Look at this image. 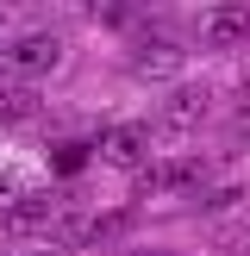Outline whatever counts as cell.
Returning a JSON list of instances; mask_svg holds the SVG:
<instances>
[{
	"label": "cell",
	"mask_w": 250,
	"mask_h": 256,
	"mask_svg": "<svg viewBox=\"0 0 250 256\" xmlns=\"http://www.w3.org/2000/svg\"><path fill=\"white\" fill-rule=\"evenodd\" d=\"M62 62V38L56 32H19L0 44V75H25V82H38V75H50Z\"/></svg>",
	"instance_id": "1"
},
{
	"label": "cell",
	"mask_w": 250,
	"mask_h": 256,
	"mask_svg": "<svg viewBox=\"0 0 250 256\" xmlns=\"http://www.w3.org/2000/svg\"><path fill=\"white\" fill-rule=\"evenodd\" d=\"M150 138H156V132H150L144 119H119V125L100 132L94 150H100V162H112V169H138V162L150 156Z\"/></svg>",
	"instance_id": "2"
},
{
	"label": "cell",
	"mask_w": 250,
	"mask_h": 256,
	"mask_svg": "<svg viewBox=\"0 0 250 256\" xmlns=\"http://www.w3.org/2000/svg\"><path fill=\"white\" fill-rule=\"evenodd\" d=\"M212 112V82H175L162 100V132H194Z\"/></svg>",
	"instance_id": "3"
},
{
	"label": "cell",
	"mask_w": 250,
	"mask_h": 256,
	"mask_svg": "<svg viewBox=\"0 0 250 256\" xmlns=\"http://www.w3.org/2000/svg\"><path fill=\"white\" fill-rule=\"evenodd\" d=\"M244 32H250V6H238V0L212 6V12H206V25H200V38H206L212 50H232V44H244Z\"/></svg>",
	"instance_id": "4"
},
{
	"label": "cell",
	"mask_w": 250,
	"mask_h": 256,
	"mask_svg": "<svg viewBox=\"0 0 250 256\" xmlns=\"http://www.w3.org/2000/svg\"><path fill=\"white\" fill-rule=\"evenodd\" d=\"M132 69L144 75V82H175V75H182V50L175 44H138Z\"/></svg>",
	"instance_id": "5"
},
{
	"label": "cell",
	"mask_w": 250,
	"mask_h": 256,
	"mask_svg": "<svg viewBox=\"0 0 250 256\" xmlns=\"http://www.w3.org/2000/svg\"><path fill=\"white\" fill-rule=\"evenodd\" d=\"M38 112V88L25 82V75H6L0 82V125H19V119H32Z\"/></svg>",
	"instance_id": "6"
},
{
	"label": "cell",
	"mask_w": 250,
	"mask_h": 256,
	"mask_svg": "<svg viewBox=\"0 0 250 256\" xmlns=\"http://www.w3.org/2000/svg\"><path fill=\"white\" fill-rule=\"evenodd\" d=\"M194 162L188 156H169V162H144V194H175V188H188L194 182Z\"/></svg>",
	"instance_id": "7"
},
{
	"label": "cell",
	"mask_w": 250,
	"mask_h": 256,
	"mask_svg": "<svg viewBox=\"0 0 250 256\" xmlns=\"http://www.w3.org/2000/svg\"><path fill=\"white\" fill-rule=\"evenodd\" d=\"M82 6H88V19L106 25V32H125V25H132V0H82Z\"/></svg>",
	"instance_id": "8"
},
{
	"label": "cell",
	"mask_w": 250,
	"mask_h": 256,
	"mask_svg": "<svg viewBox=\"0 0 250 256\" xmlns=\"http://www.w3.org/2000/svg\"><path fill=\"white\" fill-rule=\"evenodd\" d=\"M25 194V169H0V206Z\"/></svg>",
	"instance_id": "9"
},
{
	"label": "cell",
	"mask_w": 250,
	"mask_h": 256,
	"mask_svg": "<svg viewBox=\"0 0 250 256\" xmlns=\"http://www.w3.org/2000/svg\"><path fill=\"white\" fill-rule=\"evenodd\" d=\"M238 100H244V106H250V62H244V69H238Z\"/></svg>",
	"instance_id": "10"
},
{
	"label": "cell",
	"mask_w": 250,
	"mask_h": 256,
	"mask_svg": "<svg viewBox=\"0 0 250 256\" xmlns=\"http://www.w3.org/2000/svg\"><path fill=\"white\" fill-rule=\"evenodd\" d=\"M32 256H62V250H50V244H44V250H32Z\"/></svg>",
	"instance_id": "11"
},
{
	"label": "cell",
	"mask_w": 250,
	"mask_h": 256,
	"mask_svg": "<svg viewBox=\"0 0 250 256\" xmlns=\"http://www.w3.org/2000/svg\"><path fill=\"white\" fill-rule=\"evenodd\" d=\"M0 6H12V0H0Z\"/></svg>",
	"instance_id": "12"
},
{
	"label": "cell",
	"mask_w": 250,
	"mask_h": 256,
	"mask_svg": "<svg viewBox=\"0 0 250 256\" xmlns=\"http://www.w3.org/2000/svg\"><path fill=\"white\" fill-rule=\"evenodd\" d=\"M138 256H144V250H138Z\"/></svg>",
	"instance_id": "13"
}]
</instances>
